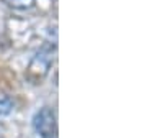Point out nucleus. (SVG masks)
Returning a JSON list of instances; mask_svg holds the SVG:
<instances>
[{
  "label": "nucleus",
  "mask_w": 147,
  "mask_h": 138,
  "mask_svg": "<svg viewBox=\"0 0 147 138\" xmlns=\"http://www.w3.org/2000/svg\"><path fill=\"white\" fill-rule=\"evenodd\" d=\"M33 127L34 132L41 138H56L57 135V122L56 113L51 107H42L33 117Z\"/></svg>",
  "instance_id": "f257e3e1"
},
{
  "label": "nucleus",
  "mask_w": 147,
  "mask_h": 138,
  "mask_svg": "<svg viewBox=\"0 0 147 138\" xmlns=\"http://www.w3.org/2000/svg\"><path fill=\"white\" fill-rule=\"evenodd\" d=\"M13 110V100L8 96H0V117H5Z\"/></svg>",
  "instance_id": "20e7f679"
},
{
  "label": "nucleus",
  "mask_w": 147,
  "mask_h": 138,
  "mask_svg": "<svg viewBox=\"0 0 147 138\" xmlns=\"http://www.w3.org/2000/svg\"><path fill=\"white\" fill-rule=\"evenodd\" d=\"M2 2L13 10H30L31 7H34L36 0H2Z\"/></svg>",
  "instance_id": "7ed1b4c3"
},
{
  "label": "nucleus",
  "mask_w": 147,
  "mask_h": 138,
  "mask_svg": "<svg viewBox=\"0 0 147 138\" xmlns=\"http://www.w3.org/2000/svg\"><path fill=\"white\" fill-rule=\"evenodd\" d=\"M51 63H53L51 53L39 51V53L33 58L31 64H30V68H28V77L33 79V81L42 79V77L47 74L49 68H51Z\"/></svg>",
  "instance_id": "f03ea898"
}]
</instances>
